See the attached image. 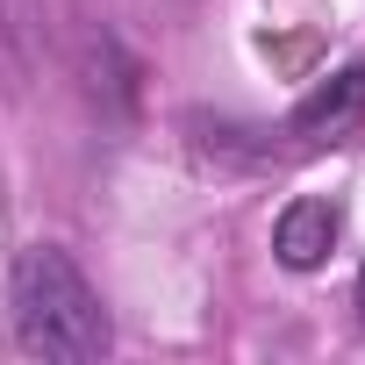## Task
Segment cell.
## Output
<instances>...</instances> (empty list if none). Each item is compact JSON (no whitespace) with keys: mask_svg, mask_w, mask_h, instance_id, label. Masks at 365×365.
Here are the masks:
<instances>
[{"mask_svg":"<svg viewBox=\"0 0 365 365\" xmlns=\"http://www.w3.org/2000/svg\"><path fill=\"white\" fill-rule=\"evenodd\" d=\"M329 244H336V208L329 201H294L287 215H279V230H272V251H279V265H294V272H315L322 258H329Z\"/></svg>","mask_w":365,"mask_h":365,"instance_id":"2","label":"cell"},{"mask_svg":"<svg viewBox=\"0 0 365 365\" xmlns=\"http://www.w3.org/2000/svg\"><path fill=\"white\" fill-rule=\"evenodd\" d=\"M15 344H22L29 358H58V365L101 358V351L115 344L101 294L86 287V272H79L58 244H36V251H22V265H15Z\"/></svg>","mask_w":365,"mask_h":365,"instance_id":"1","label":"cell"},{"mask_svg":"<svg viewBox=\"0 0 365 365\" xmlns=\"http://www.w3.org/2000/svg\"><path fill=\"white\" fill-rule=\"evenodd\" d=\"M358 315H365V272H358Z\"/></svg>","mask_w":365,"mask_h":365,"instance_id":"4","label":"cell"},{"mask_svg":"<svg viewBox=\"0 0 365 365\" xmlns=\"http://www.w3.org/2000/svg\"><path fill=\"white\" fill-rule=\"evenodd\" d=\"M358 108H365V65L336 72L315 101H301L294 129H301V136H336V129H351V122H358Z\"/></svg>","mask_w":365,"mask_h":365,"instance_id":"3","label":"cell"}]
</instances>
